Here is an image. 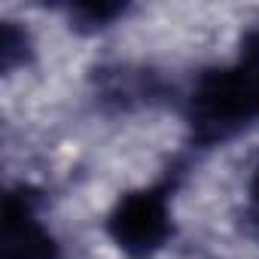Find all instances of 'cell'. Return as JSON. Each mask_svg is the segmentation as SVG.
I'll return each instance as SVG.
<instances>
[{
  "label": "cell",
  "mask_w": 259,
  "mask_h": 259,
  "mask_svg": "<svg viewBox=\"0 0 259 259\" xmlns=\"http://www.w3.org/2000/svg\"><path fill=\"white\" fill-rule=\"evenodd\" d=\"M4 259H58V244L25 186L4 198Z\"/></svg>",
  "instance_id": "obj_2"
},
{
  "label": "cell",
  "mask_w": 259,
  "mask_h": 259,
  "mask_svg": "<svg viewBox=\"0 0 259 259\" xmlns=\"http://www.w3.org/2000/svg\"><path fill=\"white\" fill-rule=\"evenodd\" d=\"M171 232L174 220L168 186H144L125 192L107 217V235L128 259L156 256L171 241Z\"/></svg>",
  "instance_id": "obj_1"
},
{
  "label": "cell",
  "mask_w": 259,
  "mask_h": 259,
  "mask_svg": "<svg viewBox=\"0 0 259 259\" xmlns=\"http://www.w3.org/2000/svg\"><path fill=\"white\" fill-rule=\"evenodd\" d=\"M250 204H253V213L259 220V165H256V171L250 177Z\"/></svg>",
  "instance_id": "obj_3"
}]
</instances>
